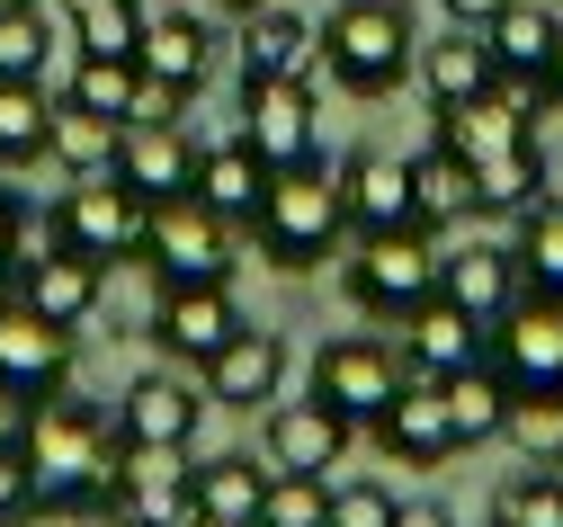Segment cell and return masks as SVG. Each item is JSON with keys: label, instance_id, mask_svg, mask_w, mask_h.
Segmentation results:
<instances>
[{"label": "cell", "instance_id": "1", "mask_svg": "<svg viewBox=\"0 0 563 527\" xmlns=\"http://www.w3.org/2000/svg\"><path fill=\"white\" fill-rule=\"evenodd\" d=\"M19 447H27V465H36V509L45 518H99L117 474H125V447H117V420L99 403H81L73 385L27 403L19 420Z\"/></svg>", "mask_w": 563, "mask_h": 527}, {"label": "cell", "instance_id": "2", "mask_svg": "<svg viewBox=\"0 0 563 527\" xmlns=\"http://www.w3.org/2000/svg\"><path fill=\"white\" fill-rule=\"evenodd\" d=\"M251 242H260V260L268 268H287V277H305V268H322L340 242H349V206H340V171H268V188H260V215H251Z\"/></svg>", "mask_w": 563, "mask_h": 527}, {"label": "cell", "instance_id": "3", "mask_svg": "<svg viewBox=\"0 0 563 527\" xmlns=\"http://www.w3.org/2000/svg\"><path fill=\"white\" fill-rule=\"evenodd\" d=\"M322 63H331V81L349 99H385L411 81V63H420V28H411V0H340V10L313 28Z\"/></svg>", "mask_w": 563, "mask_h": 527}, {"label": "cell", "instance_id": "4", "mask_svg": "<svg viewBox=\"0 0 563 527\" xmlns=\"http://www.w3.org/2000/svg\"><path fill=\"white\" fill-rule=\"evenodd\" d=\"M340 286L367 322H402L411 305L439 295V233L430 223H402V233H349Z\"/></svg>", "mask_w": 563, "mask_h": 527}, {"label": "cell", "instance_id": "5", "mask_svg": "<svg viewBox=\"0 0 563 527\" xmlns=\"http://www.w3.org/2000/svg\"><path fill=\"white\" fill-rule=\"evenodd\" d=\"M233 233H242V223H224L197 188L188 197H162L153 223H144V268L162 286H233V268H242V242Z\"/></svg>", "mask_w": 563, "mask_h": 527}, {"label": "cell", "instance_id": "6", "mask_svg": "<svg viewBox=\"0 0 563 527\" xmlns=\"http://www.w3.org/2000/svg\"><path fill=\"white\" fill-rule=\"evenodd\" d=\"M402 340H385V331H331L322 349H313V394L340 411V420H376L394 394H402Z\"/></svg>", "mask_w": 563, "mask_h": 527}, {"label": "cell", "instance_id": "7", "mask_svg": "<svg viewBox=\"0 0 563 527\" xmlns=\"http://www.w3.org/2000/svg\"><path fill=\"white\" fill-rule=\"evenodd\" d=\"M242 143H251L268 171H313L322 162L313 72H296V81H242Z\"/></svg>", "mask_w": 563, "mask_h": 527}, {"label": "cell", "instance_id": "8", "mask_svg": "<svg viewBox=\"0 0 563 527\" xmlns=\"http://www.w3.org/2000/svg\"><path fill=\"white\" fill-rule=\"evenodd\" d=\"M144 223H153V197H134L117 171H99V179H73V197L54 206V242H73L108 268V260H144Z\"/></svg>", "mask_w": 563, "mask_h": 527}, {"label": "cell", "instance_id": "9", "mask_svg": "<svg viewBox=\"0 0 563 527\" xmlns=\"http://www.w3.org/2000/svg\"><path fill=\"white\" fill-rule=\"evenodd\" d=\"M73 385V331L63 322H45L27 295L19 305H0V403H45V394H63Z\"/></svg>", "mask_w": 563, "mask_h": 527}, {"label": "cell", "instance_id": "10", "mask_svg": "<svg viewBox=\"0 0 563 527\" xmlns=\"http://www.w3.org/2000/svg\"><path fill=\"white\" fill-rule=\"evenodd\" d=\"M117 447H197V429H206V385H188L179 366H144L134 385L117 394Z\"/></svg>", "mask_w": 563, "mask_h": 527}, {"label": "cell", "instance_id": "11", "mask_svg": "<svg viewBox=\"0 0 563 527\" xmlns=\"http://www.w3.org/2000/svg\"><path fill=\"white\" fill-rule=\"evenodd\" d=\"M367 438L385 447L394 465H411V474H439L448 457H465V438H456V420H448L439 375H402V394L367 420Z\"/></svg>", "mask_w": 563, "mask_h": 527}, {"label": "cell", "instance_id": "12", "mask_svg": "<svg viewBox=\"0 0 563 527\" xmlns=\"http://www.w3.org/2000/svg\"><path fill=\"white\" fill-rule=\"evenodd\" d=\"M492 358L519 394H554L563 403V295H519V305L492 322Z\"/></svg>", "mask_w": 563, "mask_h": 527}, {"label": "cell", "instance_id": "13", "mask_svg": "<svg viewBox=\"0 0 563 527\" xmlns=\"http://www.w3.org/2000/svg\"><path fill=\"white\" fill-rule=\"evenodd\" d=\"M108 527H197V501H188V457L179 447H125V474L99 509Z\"/></svg>", "mask_w": 563, "mask_h": 527}, {"label": "cell", "instance_id": "14", "mask_svg": "<svg viewBox=\"0 0 563 527\" xmlns=\"http://www.w3.org/2000/svg\"><path fill=\"white\" fill-rule=\"evenodd\" d=\"M349 438H358V420H340L322 394L268 403V411H260V447H268V465H287V474H340Z\"/></svg>", "mask_w": 563, "mask_h": 527}, {"label": "cell", "instance_id": "15", "mask_svg": "<svg viewBox=\"0 0 563 527\" xmlns=\"http://www.w3.org/2000/svg\"><path fill=\"white\" fill-rule=\"evenodd\" d=\"M117 179L134 188V197H188L197 188V143H188V125L179 117H125V134H117Z\"/></svg>", "mask_w": 563, "mask_h": 527}, {"label": "cell", "instance_id": "16", "mask_svg": "<svg viewBox=\"0 0 563 527\" xmlns=\"http://www.w3.org/2000/svg\"><path fill=\"white\" fill-rule=\"evenodd\" d=\"M340 206H349V233H402L420 223V197H411V153H349L340 162Z\"/></svg>", "mask_w": 563, "mask_h": 527}, {"label": "cell", "instance_id": "17", "mask_svg": "<svg viewBox=\"0 0 563 527\" xmlns=\"http://www.w3.org/2000/svg\"><path fill=\"white\" fill-rule=\"evenodd\" d=\"M233 331H242L233 286H162V314H153L162 358H179V366H197V375H206V358H216Z\"/></svg>", "mask_w": 563, "mask_h": 527}, {"label": "cell", "instance_id": "18", "mask_svg": "<svg viewBox=\"0 0 563 527\" xmlns=\"http://www.w3.org/2000/svg\"><path fill=\"white\" fill-rule=\"evenodd\" d=\"M277 385H287V340L242 322L216 358H206V403H224V411H268Z\"/></svg>", "mask_w": 563, "mask_h": 527}, {"label": "cell", "instance_id": "19", "mask_svg": "<svg viewBox=\"0 0 563 527\" xmlns=\"http://www.w3.org/2000/svg\"><path fill=\"white\" fill-rule=\"evenodd\" d=\"M394 331H402V366H411V375H456V366L492 358V322H474L465 305H448V295L411 305Z\"/></svg>", "mask_w": 563, "mask_h": 527}, {"label": "cell", "instance_id": "20", "mask_svg": "<svg viewBox=\"0 0 563 527\" xmlns=\"http://www.w3.org/2000/svg\"><path fill=\"white\" fill-rule=\"evenodd\" d=\"M439 295L465 305L474 322H501L519 295H528L519 251H510V242H456V251H439Z\"/></svg>", "mask_w": 563, "mask_h": 527}, {"label": "cell", "instance_id": "21", "mask_svg": "<svg viewBox=\"0 0 563 527\" xmlns=\"http://www.w3.org/2000/svg\"><path fill=\"white\" fill-rule=\"evenodd\" d=\"M411 81L430 90V108H465V99H483V90H501L510 72H501V54H492V36H483V28H456V19H448V36H439V45H420Z\"/></svg>", "mask_w": 563, "mask_h": 527}, {"label": "cell", "instance_id": "22", "mask_svg": "<svg viewBox=\"0 0 563 527\" xmlns=\"http://www.w3.org/2000/svg\"><path fill=\"white\" fill-rule=\"evenodd\" d=\"M27 305L45 314V322H63V331H81L90 314H99V295H108V268L90 260V251H73V242H54L45 260H27Z\"/></svg>", "mask_w": 563, "mask_h": 527}, {"label": "cell", "instance_id": "23", "mask_svg": "<svg viewBox=\"0 0 563 527\" xmlns=\"http://www.w3.org/2000/svg\"><path fill=\"white\" fill-rule=\"evenodd\" d=\"M260 492H268V465H260V457H233V447L188 465L197 527H260Z\"/></svg>", "mask_w": 563, "mask_h": 527}, {"label": "cell", "instance_id": "24", "mask_svg": "<svg viewBox=\"0 0 563 527\" xmlns=\"http://www.w3.org/2000/svg\"><path fill=\"white\" fill-rule=\"evenodd\" d=\"M322 45L296 10H277V0H260V10H242V81H296V72H313Z\"/></svg>", "mask_w": 563, "mask_h": 527}, {"label": "cell", "instance_id": "25", "mask_svg": "<svg viewBox=\"0 0 563 527\" xmlns=\"http://www.w3.org/2000/svg\"><path fill=\"white\" fill-rule=\"evenodd\" d=\"M439 394H448V420H456L465 447H492V438L510 429V403H519V385L501 375V358H474V366L439 375Z\"/></svg>", "mask_w": 563, "mask_h": 527}, {"label": "cell", "instance_id": "26", "mask_svg": "<svg viewBox=\"0 0 563 527\" xmlns=\"http://www.w3.org/2000/svg\"><path fill=\"white\" fill-rule=\"evenodd\" d=\"M260 188H268V162L251 153L242 134H224V143H197V197L216 206L224 223H242V233H251V215H260Z\"/></svg>", "mask_w": 563, "mask_h": 527}, {"label": "cell", "instance_id": "27", "mask_svg": "<svg viewBox=\"0 0 563 527\" xmlns=\"http://www.w3.org/2000/svg\"><path fill=\"white\" fill-rule=\"evenodd\" d=\"M117 117H99V108H81V99H54V125H45V162L54 171H73V179H99V171H117Z\"/></svg>", "mask_w": 563, "mask_h": 527}, {"label": "cell", "instance_id": "28", "mask_svg": "<svg viewBox=\"0 0 563 527\" xmlns=\"http://www.w3.org/2000/svg\"><path fill=\"white\" fill-rule=\"evenodd\" d=\"M411 197H420V223H430V233H448V223H465L474 215V162L456 153V143H420L411 153Z\"/></svg>", "mask_w": 563, "mask_h": 527}, {"label": "cell", "instance_id": "29", "mask_svg": "<svg viewBox=\"0 0 563 527\" xmlns=\"http://www.w3.org/2000/svg\"><path fill=\"white\" fill-rule=\"evenodd\" d=\"M545 197V143H501V153L474 162V215H528Z\"/></svg>", "mask_w": 563, "mask_h": 527}, {"label": "cell", "instance_id": "30", "mask_svg": "<svg viewBox=\"0 0 563 527\" xmlns=\"http://www.w3.org/2000/svg\"><path fill=\"white\" fill-rule=\"evenodd\" d=\"M206 54H216V36H206V19H188V10L153 19V28H144V45H134V63H144L153 81H170L179 99H197V81H206Z\"/></svg>", "mask_w": 563, "mask_h": 527}, {"label": "cell", "instance_id": "31", "mask_svg": "<svg viewBox=\"0 0 563 527\" xmlns=\"http://www.w3.org/2000/svg\"><path fill=\"white\" fill-rule=\"evenodd\" d=\"M483 36H492V54H501L510 81H537L545 54H554V36H563V0H510Z\"/></svg>", "mask_w": 563, "mask_h": 527}, {"label": "cell", "instance_id": "32", "mask_svg": "<svg viewBox=\"0 0 563 527\" xmlns=\"http://www.w3.org/2000/svg\"><path fill=\"white\" fill-rule=\"evenodd\" d=\"M144 0H63V36L73 54H134L144 45Z\"/></svg>", "mask_w": 563, "mask_h": 527}, {"label": "cell", "instance_id": "33", "mask_svg": "<svg viewBox=\"0 0 563 527\" xmlns=\"http://www.w3.org/2000/svg\"><path fill=\"white\" fill-rule=\"evenodd\" d=\"M510 251L537 295H563V197H537L528 215H510Z\"/></svg>", "mask_w": 563, "mask_h": 527}, {"label": "cell", "instance_id": "34", "mask_svg": "<svg viewBox=\"0 0 563 527\" xmlns=\"http://www.w3.org/2000/svg\"><path fill=\"white\" fill-rule=\"evenodd\" d=\"M45 125H54L45 81H0V171L45 162Z\"/></svg>", "mask_w": 563, "mask_h": 527}, {"label": "cell", "instance_id": "35", "mask_svg": "<svg viewBox=\"0 0 563 527\" xmlns=\"http://www.w3.org/2000/svg\"><path fill=\"white\" fill-rule=\"evenodd\" d=\"M45 54H54V10L0 0V81H45Z\"/></svg>", "mask_w": 563, "mask_h": 527}, {"label": "cell", "instance_id": "36", "mask_svg": "<svg viewBox=\"0 0 563 527\" xmlns=\"http://www.w3.org/2000/svg\"><path fill=\"white\" fill-rule=\"evenodd\" d=\"M134 90H144V63L134 54H73V90L63 99H81V108H99V117H134Z\"/></svg>", "mask_w": 563, "mask_h": 527}, {"label": "cell", "instance_id": "37", "mask_svg": "<svg viewBox=\"0 0 563 527\" xmlns=\"http://www.w3.org/2000/svg\"><path fill=\"white\" fill-rule=\"evenodd\" d=\"M492 518L501 527H563V465H519L501 492H492Z\"/></svg>", "mask_w": 563, "mask_h": 527}, {"label": "cell", "instance_id": "38", "mask_svg": "<svg viewBox=\"0 0 563 527\" xmlns=\"http://www.w3.org/2000/svg\"><path fill=\"white\" fill-rule=\"evenodd\" d=\"M260 527H331V474H287V465H268Z\"/></svg>", "mask_w": 563, "mask_h": 527}, {"label": "cell", "instance_id": "39", "mask_svg": "<svg viewBox=\"0 0 563 527\" xmlns=\"http://www.w3.org/2000/svg\"><path fill=\"white\" fill-rule=\"evenodd\" d=\"M501 438H519V457H537V465H563V403L554 394H519Z\"/></svg>", "mask_w": 563, "mask_h": 527}, {"label": "cell", "instance_id": "40", "mask_svg": "<svg viewBox=\"0 0 563 527\" xmlns=\"http://www.w3.org/2000/svg\"><path fill=\"white\" fill-rule=\"evenodd\" d=\"M394 509L402 501L385 483H367V474L358 483H331V527H394Z\"/></svg>", "mask_w": 563, "mask_h": 527}, {"label": "cell", "instance_id": "41", "mask_svg": "<svg viewBox=\"0 0 563 527\" xmlns=\"http://www.w3.org/2000/svg\"><path fill=\"white\" fill-rule=\"evenodd\" d=\"M19 518H36V465L19 438H0V527H19Z\"/></svg>", "mask_w": 563, "mask_h": 527}, {"label": "cell", "instance_id": "42", "mask_svg": "<svg viewBox=\"0 0 563 527\" xmlns=\"http://www.w3.org/2000/svg\"><path fill=\"white\" fill-rule=\"evenodd\" d=\"M394 527H456V509H448V501H402Z\"/></svg>", "mask_w": 563, "mask_h": 527}, {"label": "cell", "instance_id": "43", "mask_svg": "<svg viewBox=\"0 0 563 527\" xmlns=\"http://www.w3.org/2000/svg\"><path fill=\"white\" fill-rule=\"evenodd\" d=\"M439 10H448L456 28H492V19H501V10H510V0H439Z\"/></svg>", "mask_w": 563, "mask_h": 527}, {"label": "cell", "instance_id": "44", "mask_svg": "<svg viewBox=\"0 0 563 527\" xmlns=\"http://www.w3.org/2000/svg\"><path fill=\"white\" fill-rule=\"evenodd\" d=\"M537 99L563 117V36H554V54H545V72H537Z\"/></svg>", "mask_w": 563, "mask_h": 527}, {"label": "cell", "instance_id": "45", "mask_svg": "<svg viewBox=\"0 0 563 527\" xmlns=\"http://www.w3.org/2000/svg\"><path fill=\"white\" fill-rule=\"evenodd\" d=\"M10 260H19V206L0 197V268H10Z\"/></svg>", "mask_w": 563, "mask_h": 527}, {"label": "cell", "instance_id": "46", "mask_svg": "<svg viewBox=\"0 0 563 527\" xmlns=\"http://www.w3.org/2000/svg\"><path fill=\"white\" fill-rule=\"evenodd\" d=\"M216 10H233V19H242V10H260V0H216Z\"/></svg>", "mask_w": 563, "mask_h": 527}, {"label": "cell", "instance_id": "47", "mask_svg": "<svg viewBox=\"0 0 563 527\" xmlns=\"http://www.w3.org/2000/svg\"><path fill=\"white\" fill-rule=\"evenodd\" d=\"M483 527H501V518H483Z\"/></svg>", "mask_w": 563, "mask_h": 527}, {"label": "cell", "instance_id": "48", "mask_svg": "<svg viewBox=\"0 0 563 527\" xmlns=\"http://www.w3.org/2000/svg\"><path fill=\"white\" fill-rule=\"evenodd\" d=\"M19 527H27V518H19Z\"/></svg>", "mask_w": 563, "mask_h": 527}]
</instances>
